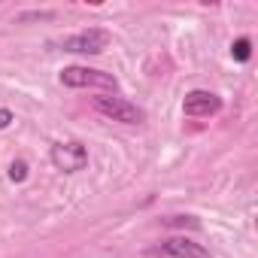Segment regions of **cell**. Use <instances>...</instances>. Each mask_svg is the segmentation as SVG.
Instances as JSON below:
<instances>
[{
  "label": "cell",
  "instance_id": "1",
  "mask_svg": "<svg viewBox=\"0 0 258 258\" xmlns=\"http://www.w3.org/2000/svg\"><path fill=\"white\" fill-rule=\"evenodd\" d=\"M61 85L67 88H97V91H118V79L112 73H103V70H94V67H64L61 70Z\"/></svg>",
  "mask_w": 258,
  "mask_h": 258
},
{
  "label": "cell",
  "instance_id": "4",
  "mask_svg": "<svg viewBox=\"0 0 258 258\" xmlns=\"http://www.w3.org/2000/svg\"><path fill=\"white\" fill-rule=\"evenodd\" d=\"M106 46H109V34L103 28H88V31H79V34L61 40V49L76 52V55H100Z\"/></svg>",
  "mask_w": 258,
  "mask_h": 258
},
{
  "label": "cell",
  "instance_id": "5",
  "mask_svg": "<svg viewBox=\"0 0 258 258\" xmlns=\"http://www.w3.org/2000/svg\"><path fill=\"white\" fill-rule=\"evenodd\" d=\"M222 109V97L213 94V91H204V88H195L185 94L182 100V112L185 115H216Z\"/></svg>",
  "mask_w": 258,
  "mask_h": 258
},
{
  "label": "cell",
  "instance_id": "8",
  "mask_svg": "<svg viewBox=\"0 0 258 258\" xmlns=\"http://www.w3.org/2000/svg\"><path fill=\"white\" fill-rule=\"evenodd\" d=\"M10 179L13 182H25L28 179V164L25 161H13L10 164Z\"/></svg>",
  "mask_w": 258,
  "mask_h": 258
},
{
  "label": "cell",
  "instance_id": "9",
  "mask_svg": "<svg viewBox=\"0 0 258 258\" xmlns=\"http://www.w3.org/2000/svg\"><path fill=\"white\" fill-rule=\"evenodd\" d=\"M16 121V115L10 112V109H0V131H4V127H10Z\"/></svg>",
  "mask_w": 258,
  "mask_h": 258
},
{
  "label": "cell",
  "instance_id": "6",
  "mask_svg": "<svg viewBox=\"0 0 258 258\" xmlns=\"http://www.w3.org/2000/svg\"><path fill=\"white\" fill-rule=\"evenodd\" d=\"M155 252H164V255H170V258H210V252H207L201 243L188 240V237H170V240H164Z\"/></svg>",
  "mask_w": 258,
  "mask_h": 258
},
{
  "label": "cell",
  "instance_id": "7",
  "mask_svg": "<svg viewBox=\"0 0 258 258\" xmlns=\"http://www.w3.org/2000/svg\"><path fill=\"white\" fill-rule=\"evenodd\" d=\"M231 55H234V61H249V55H252V43H249L246 37H240V40L231 46Z\"/></svg>",
  "mask_w": 258,
  "mask_h": 258
},
{
  "label": "cell",
  "instance_id": "2",
  "mask_svg": "<svg viewBox=\"0 0 258 258\" xmlns=\"http://www.w3.org/2000/svg\"><path fill=\"white\" fill-rule=\"evenodd\" d=\"M94 109L118 124H140L146 115L137 103L124 100V97H115V94H103V97H94Z\"/></svg>",
  "mask_w": 258,
  "mask_h": 258
},
{
  "label": "cell",
  "instance_id": "3",
  "mask_svg": "<svg viewBox=\"0 0 258 258\" xmlns=\"http://www.w3.org/2000/svg\"><path fill=\"white\" fill-rule=\"evenodd\" d=\"M49 158H52V164H55L58 170H64V173H79V170H85V164H88V149H85L79 140H61V143H55V146L49 149Z\"/></svg>",
  "mask_w": 258,
  "mask_h": 258
}]
</instances>
